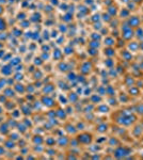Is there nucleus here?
Instances as JSON below:
<instances>
[{
	"mask_svg": "<svg viewBox=\"0 0 143 160\" xmlns=\"http://www.w3.org/2000/svg\"><path fill=\"white\" fill-rule=\"evenodd\" d=\"M131 105V104H130ZM139 121V117L131 110V107L127 108L123 107L113 112V122L115 125L122 126V127L129 128Z\"/></svg>",
	"mask_w": 143,
	"mask_h": 160,
	"instance_id": "f257e3e1",
	"label": "nucleus"
},
{
	"mask_svg": "<svg viewBox=\"0 0 143 160\" xmlns=\"http://www.w3.org/2000/svg\"><path fill=\"white\" fill-rule=\"evenodd\" d=\"M134 155V149L131 146L127 144H120V145L113 148L112 151V158L115 159H127Z\"/></svg>",
	"mask_w": 143,
	"mask_h": 160,
	"instance_id": "f03ea898",
	"label": "nucleus"
},
{
	"mask_svg": "<svg viewBox=\"0 0 143 160\" xmlns=\"http://www.w3.org/2000/svg\"><path fill=\"white\" fill-rule=\"evenodd\" d=\"M120 37L126 42H129L135 38V29L129 27L125 20H123L120 25Z\"/></svg>",
	"mask_w": 143,
	"mask_h": 160,
	"instance_id": "7ed1b4c3",
	"label": "nucleus"
},
{
	"mask_svg": "<svg viewBox=\"0 0 143 160\" xmlns=\"http://www.w3.org/2000/svg\"><path fill=\"white\" fill-rule=\"evenodd\" d=\"M128 132L132 140H141V138L143 137V127L141 126V124L139 123V121L137 123H135L131 127L128 128Z\"/></svg>",
	"mask_w": 143,
	"mask_h": 160,
	"instance_id": "20e7f679",
	"label": "nucleus"
},
{
	"mask_svg": "<svg viewBox=\"0 0 143 160\" xmlns=\"http://www.w3.org/2000/svg\"><path fill=\"white\" fill-rule=\"evenodd\" d=\"M126 24L129 26L130 28H132V29H137V28H139V27H141V25H142V19H141V17L139 16V15H137V14H132L131 13V15L128 17L126 20Z\"/></svg>",
	"mask_w": 143,
	"mask_h": 160,
	"instance_id": "39448f33",
	"label": "nucleus"
},
{
	"mask_svg": "<svg viewBox=\"0 0 143 160\" xmlns=\"http://www.w3.org/2000/svg\"><path fill=\"white\" fill-rule=\"evenodd\" d=\"M118 56L122 57V61H123L124 63L130 64L135 61V55L132 52H130L129 50H127L126 48L120 49V51L118 52Z\"/></svg>",
	"mask_w": 143,
	"mask_h": 160,
	"instance_id": "423d86ee",
	"label": "nucleus"
},
{
	"mask_svg": "<svg viewBox=\"0 0 143 160\" xmlns=\"http://www.w3.org/2000/svg\"><path fill=\"white\" fill-rule=\"evenodd\" d=\"M126 92L128 93V95L131 97L132 99H139L140 97L142 96V94H143L142 89H140V88L137 87L136 84H135V86H131V87L127 88Z\"/></svg>",
	"mask_w": 143,
	"mask_h": 160,
	"instance_id": "0eeeda50",
	"label": "nucleus"
},
{
	"mask_svg": "<svg viewBox=\"0 0 143 160\" xmlns=\"http://www.w3.org/2000/svg\"><path fill=\"white\" fill-rule=\"evenodd\" d=\"M123 79H122V82H123V86L126 88H129V87H131V86H135L136 84V80H137V78L136 77L134 76L131 73H125L123 75Z\"/></svg>",
	"mask_w": 143,
	"mask_h": 160,
	"instance_id": "6e6552de",
	"label": "nucleus"
},
{
	"mask_svg": "<svg viewBox=\"0 0 143 160\" xmlns=\"http://www.w3.org/2000/svg\"><path fill=\"white\" fill-rule=\"evenodd\" d=\"M116 98H118L120 104L123 105V106H126V105H128V106H129V105H130L131 102H132V98H131L130 96H129L128 93H127L126 91L120 92Z\"/></svg>",
	"mask_w": 143,
	"mask_h": 160,
	"instance_id": "1a4fd4ad",
	"label": "nucleus"
},
{
	"mask_svg": "<svg viewBox=\"0 0 143 160\" xmlns=\"http://www.w3.org/2000/svg\"><path fill=\"white\" fill-rule=\"evenodd\" d=\"M77 141L79 144H85V145H87V144H91L93 141V136L88 132H82L78 136Z\"/></svg>",
	"mask_w": 143,
	"mask_h": 160,
	"instance_id": "9d476101",
	"label": "nucleus"
},
{
	"mask_svg": "<svg viewBox=\"0 0 143 160\" xmlns=\"http://www.w3.org/2000/svg\"><path fill=\"white\" fill-rule=\"evenodd\" d=\"M125 48L127 50L130 51V52L134 53V55L135 53H138L139 52V42L134 38V40H131V41H129V42L126 43Z\"/></svg>",
	"mask_w": 143,
	"mask_h": 160,
	"instance_id": "9b49d317",
	"label": "nucleus"
},
{
	"mask_svg": "<svg viewBox=\"0 0 143 160\" xmlns=\"http://www.w3.org/2000/svg\"><path fill=\"white\" fill-rule=\"evenodd\" d=\"M130 15H131V12L129 11V10L127 9L125 6H123V8H120L118 16H116V17H119L120 20H122V22H123V20H126L127 18H128Z\"/></svg>",
	"mask_w": 143,
	"mask_h": 160,
	"instance_id": "f8f14e48",
	"label": "nucleus"
},
{
	"mask_svg": "<svg viewBox=\"0 0 143 160\" xmlns=\"http://www.w3.org/2000/svg\"><path fill=\"white\" fill-rule=\"evenodd\" d=\"M131 110L134 111L135 113L138 115L139 118H141L143 115V102H137L135 104H132V106L130 105Z\"/></svg>",
	"mask_w": 143,
	"mask_h": 160,
	"instance_id": "ddd939ff",
	"label": "nucleus"
},
{
	"mask_svg": "<svg viewBox=\"0 0 143 160\" xmlns=\"http://www.w3.org/2000/svg\"><path fill=\"white\" fill-rule=\"evenodd\" d=\"M116 44V38L112 37V35H106V38H104V45L106 47H115Z\"/></svg>",
	"mask_w": 143,
	"mask_h": 160,
	"instance_id": "4468645a",
	"label": "nucleus"
},
{
	"mask_svg": "<svg viewBox=\"0 0 143 160\" xmlns=\"http://www.w3.org/2000/svg\"><path fill=\"white\" fill-rule=\"evenodd\" d=\"M96 110H97V112L101 113V114H108V113L111 112V107L107 102L106 104H100L96 107Z\"/></svg>",
	"mask_w": 143,
	"mask_h": 160,
	"instance_id": "2eb2a0df",
	"label": "nucleus"
},
{
	"mask_svg": "<svg viewBox=\"0 0 143 160\" xmlns=\"http://www.w3.org/2000/svg\"><path fill=\"white\" fill-rule=\"evenodd\" d=\"M104 55L106 58H114L118 56V51H116L115 47H106L104 49Z\"/></svg>",
	"mask_w": 143,
	"mask_h": 160,
	"instance_id": "dca6fc26",
	"label": "nucleus"
},
{
	"mask_svg": "<svg viewBox=\"0 0 143 160\" xmlns=\"http://www.w3.org/2000/svg\"><path fill=\"white\" fill-rule=\"evenodd\" d=\"M108 144L111 146V148H115V146L122 144V139L119 138L118 136L110 137V138H109V140H108Z\"/></svg>",
	"mask_w": 143,
	"mask_h": 160,
	"instance_id": "f3484780",
	"label": "nucleus"
},
{
	"mask_svg": "<svg viewBox=\"0 0 143 160\" xmlns=\"http://www.w3.org/2000/svg\"><path fill=\"white\" fill-rule=\"evenodd\" d=\"M135 40H137L138 42H142L143 41V28L139 27L137 29H135Z\"/></svg>",
	"mask_w": 143,
	"mask_h": 160,
	"instance_id": "a211bd4d",
	"label": "nucleus"
},
{
	"mask_svg": "<svg viewBox=\"0 0 143 160\" xmlns=\"http://www.w3.org/2000/svg\"><path fill=\"white\" fill-rule=\"evenodd\" d=\"M109 130V126L106 123H100L97 125V131L100 133H106Z\"/></svg>",
	"mask_w": 143,
	"mask_h": 160,
	"instance_id": "6ab92c4d",
	"label": "nucleus"
},
{
	"mask_svg": "<svg viewBox=\"0 0 143 160\" xmlns=\"http://www.w3.org/2000/svg\"><path fill=\"white\" fill-rule=\"evenodd\" d=\"M101 100H103V97H101V95L100 94H93L92 96H91V102H92L93 104H100Z\"/></svg>",
	"mask_w": 143,
	"mask_h": 160,
	"instance_id": "aec40b11",
	"label": "nucleus"
},
{
	"mask_svg": "<svg viewBox=\"0 0 143 160\" xmlns=\"http://www.w3.org/2000/svg\"><path fill=\"white\" fill-rule=\"evenodd\" d=\"M91 68H92V65H91L90 62H84V63L82 64V69H81V72H82L84 74H88V73H90Z\"/></svg>",
	"mask_w": 143,
	"mask_h": 160,
	"instance_id": "412c9836",
	"label": "nucleus"
},
{
	"mask_svg": "<svg viewBox=\"0 0 143 160\" xmlns=\"http://www.w3.org/2000/svg\"><path fill=\"white\" fill-rule=\"evenodd\" d=\"M44 105L45 106H47V107H54V100L50 98V97H48V96H45L44 97Z\"/></svg>",
	"mask_w": 143,
	"mask_h": 160,
	"instance_id": "4be33fe9",
	"label": "nucleus"
},
{
	"mask_svg": "<svg viewBox=\"0 0 143 160\" xmlns=\"http://www.w3.org/2000/svg\"><path fill=\"white\" fill-rule=\"evenodd\" d=\"M134 3H136L138 7H141L142 3H143V0H131Z\"/></svg>",
	"mask_w": 143,
	"mask_h": 160,
	"instance_id": "5701e85b",
	"label": "nucleus"
},
{
	"mask_svg": "<svg viewBox=\"0 0 143 160\" xmlns=\"http://www.w3.org/2000/svg\"><path fill=\"white\" fill-rule=\"evenodd\" d=\"M4 27H6V24H4V20L0 18V30H1V29H4Z\"/></svg>",
	"mask_w": 143,
	"mask_h": 160,
	"instance_id": "b1692460",
	"label": "nucleus"
},
{
	"mask_svg": "<svg viewBox=\"0 0 143 160\" xmlns=\"http://www.w3.org/2000/svg\"><path fill=\"white\" fill-rule=\"evenodd\" d=\"M139 52L143 53V41L142 42H139Z\"/></svg>",
	"mask_w": 143,
	"mask_h": 160,
	"instance_id": "393cba45",
	"label": "nucleus"
},
{
	"mask_svg": "<svg viewBox=\"0 0 143 160\" xmlns=\"http://www.w3.org/2000/svg\"><path fill=\"white\" fill-rule=\"evenodd\" d=\"M129 1H130V0H120V2H121V3H123V6H126Z\"/></svg>",
	"mask_w": 143,
	"mask_h": 160,
	"instance_id": "a878e982",
	"label": "nucleus"
},
{
	"mask_svg": "<svg viewBox=\"0 0 143 160\" xmlns=\"http://www.w3.org/2000/svg\"><path fill=\"white\" fill-rule=\"evenodd\" d=\"M141 12H142V14H143V3H142V6H141Z\"/></svg>",
	"mask_w": 143,
	"mask_h": 160,
	"instance_id": "bb28decb",
	"label": "nucleus"
},
{
	"mask_svg": "<svg viewBox=\"0 0 143 160\" xmlns=\"http://www.w3.org/2000/svg\"><path fill=\"white\" fill-rule=\"evenodd\" d=\"M141 27L143 28V22H142V25H141Z\"/></svg>",
	"mask_w": 143,
	"mask_h": 160,
	"instance_id": "cd10ccee",
	"label": "nucleus"
},
{
	"mask_svg": "<svg viewBox=\"0 0 143 160\" xmlns=\"http://www.w3.org/2000/svg\"><path fill=\"white\" fill-rule=\"evenodd\" d=\"M141 118H143V115H142V117H141Z\"/></svg>",
	"mask_w": 143,
	"mask_h": 160,
	"instance_id": "c85d7f7f",
	"label": "nucleus"
}]
</instances>
